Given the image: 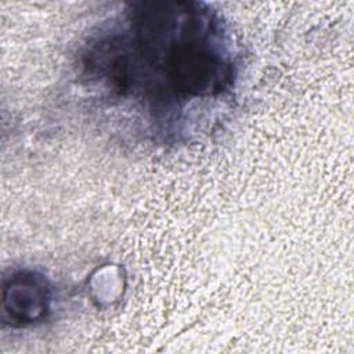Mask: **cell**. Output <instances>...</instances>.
<instances>
[{
  "instance_id": "1",
  "label": "cell",
  "mask_w": 354,
  "mask_h": 354,
  "mask_svg": "<svg viewBox=\"0 0 354 354\" xmlns=\"http://www.w3.org/2000/svg\"><path fill=\"white\" fill-rule=\"evenodd\" d=\"M46 300V288L36 278L15 277L8 286H4V311L15 321L29 322L41 317Z\"/></svg>"
}]
</instances>
